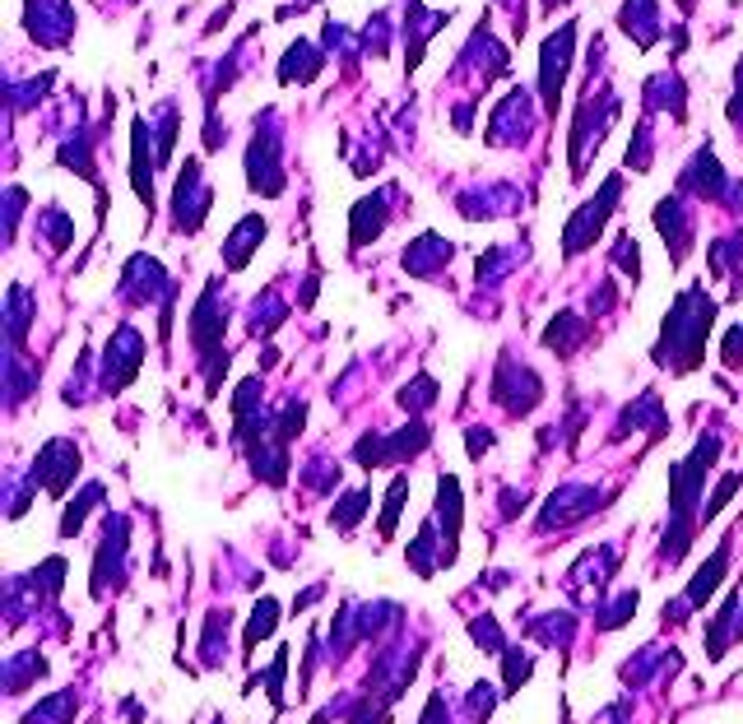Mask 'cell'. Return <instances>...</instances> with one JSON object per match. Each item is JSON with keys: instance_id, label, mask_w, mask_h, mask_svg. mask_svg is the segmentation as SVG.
<instances>
[{"instance_id": "5", "label": "cell", "mask_w": 743, "mask_h": 724, "mask_svg": "<svg viewBox=\"0 0 743 724\" xmlns=\"http://www.w3.org/2000/svg\"><path fill=\"white\" fill-rule=\"evenodd\" d=\"M614 200H618V181H609V187L599 191V200H591V205H585V210H581V214L567 223V252H572V256H576L581 246H585V242H591V237L604 228V219H609L604 210H609Z\"/></svg>"}, {"instance_id": "11", "label": "cell", "mask_w": 743, "mask_h": 724, "mask_svg": "<svg viewBox=\"0 0 743 724\" xmlns=\"http://www.w3.org/2000/svg\"><path fill=\"white\" fill-rule=\"evenodd\" d=\"M585 334H591V326H585L576 311H562L558 321H553V330L544 334V344H549V349H558V353H572Z\"/></svg>"}, {"instance_id": "21", "label": "cell", "mask_w": 743, "mask_h": 724, "mask_svg": "<svg viewBox=\"0 0 743 724\" xmlns=\"http://www.w3.org/2000/svg\"><path fill=\"white\" fill-rule=\"evenodd\" d=\"M725 368H743V326L725 334Z\"/></svg>"}, {"instance_id": "18", "label": "cell", "mask_w": 743, "mask_h": 724, "mask_svg": "<svg viewBox=\"0 0 743 724\" xmlns=\"http://www.w3.org/2000/svg\"><path fill=\"white\" fill-rule=\"evenodd\" d=\"M627 614H637V590H623L609 608H604V614H599V627H623Z\"/></svg>"}, {"instance_id": "12", "label": "cell", "mask_w": 743, "mask_h": 724, "mask_svg": "<svg viewBox=\"0 0 743 724\" xmlns=\"http://www.w3.org/2000/svg\"><path fill=\"white\" fill-rule=\"evenodd\" d=\"M153 163H149V126L135 121V191H140L145 205H153Z\"/></svg>"}, {"instance_id": "22", "label": "cell", "mask_w": 743, "mask_h": 724, "mask_svg": "<svg viewBox=\"0 0 743 724\" xmlns=\"http://www.w3.org/2000/svg\"><path fill=\"white\" fill-rule=\"evenodd\" d=\"M488 446H492V433L475 427V433H469V456H479V450H488Z\"/></svg>"}, {"instance_id": "1", "label": "cell", "mask_w": 743, "mask_h": 724, "mask_svg": "<svg viewBox=\"0 0 743 724\" xmlns=\"http://www.w3.org/2000/svg\"><path fill=\"white\" fill-rule=\"evenodd\" d=\"M715 456H720V441L707 437V441H697L692 456H688L683 465H673V473H669V488H673V525L665 530V557H669V562H679V557L688 553L692 534H697V520H692L697 492H702L707 469H711Z\"/></svg>"}, {"instance_id": "2", "label": "cell", "mask_w": 743, "mask_h": 724, "mask_svg": "<svg viewBox=\"0 0 743 724\" xmlns=\"http://www.w3.org/2000/svg\"><path fill=\"white\" fill-rule=\"evenodd\" d=\"M707 321H711V302L702 292H683L673 316L665 321V339L656 358L673 372H692L697 362H702V344H707Z\"/></svg>"}, {"instance_id": "20", "label": "cell", "mask_w": 743, "mask_h": 724, "mask_svg": "<svg viewBox=\"0 0 743 724\" xmlns=\"http://www.w3.org/2000/svg\"><path fill=\"white\" fill-rule=\"evenodd\" d=\"M469 637H475L479 646H488V650H507L502 646V631L492 627V618H475V622H469Z\"/></svg>"}, {"instance_id": "7", "label": "cell", "mask_w": 743, "mask_h": 724, "mask_svg": "<svg viewBox=\"0 0 743 724\" xmlns=\"http://www.w3.org/2000/svg\"><path fill=\"white\" fill-rule=\"evenodd\" d=\"M567 61H572V29H562L558 38L544 42V103L558 107L562 79H567Z\"/></svg>"}, {"instance_id": "9", "label": "cell", "mask_w": 743, "mask_h": 724, "mask_svg": "<svg viewBox=\"0 0 743 724\" xmlns=\"http://www.w3.org/2000/svg\"><path fill=\"white\" fill-rule=\"evenodd\" d=\"M442 260H452V242H442V237H418L410 252H404V269H414V275H433V269Z\"/></svg>"}, {"instance_id": "8", "label": "cell", "mask_w": 743, "mask_h": 724, "mask_svg": "<svg viewBox=\"0 0 743 724\" xmlns=\"http://www.w3.org/2000/svg\"><path fill=\"white\" fill-rule=\"evenodd\" d=\"M725 567H730V543H720V553L707 562L702 572L692 576V585H688V595L673 604V614H683V608H702L711 595H715V585H720V576H725Z\"/></svg>"}, {"instance_id": "19", "label": "cell", "mask_w": 743, "mask_h": 724, "mask_svg": "<svg viewBox=\"0 0 743 724\" xmlns=\"http://www.w3.org/2000/svg\"><path fill=\"white\" fill-rule=\"evenodd\" d=\"M530 654H521V650H507V692H516L530 678Z\"/></svg>"}, {"instance_id": "6", "label": "cell", "mask_w": 743, "mask_h": 724, "mask_svg": "<svg viewBox=\"0 0 743 724\" xmlns=\"http://www.w3.org/2000/svg\"><path fill=\"white\" fill-rule=\"evenodd\" d=\"M599 507V497L591 492V488H562V492H553L549 497V515L539 520V530H553V525H572V520H581V515H591Z\"/></svg>"}, {"instance_id": "13", "label": "cell", "mask_w": 743, "mask_h": 724, "mask_svg": "<svg viewBox=\"0 0 743 724\" xmlns=\"http://www.w3.org/2000/svg\"><path fill=\"white\" fill-rule=\"evenodd\" d=\"M75 711H79L75 692H61V696H56V701H47L42 711H33L24 724H65V720H75Z\"/></svg>"}, {"instance_id": "16", "label": "cell", "mask_w": 743, "mask_h": 724, "mask_svg": "<svg viewBox=\"0 0 743 724\" xmlns=\"http://www.w3.org/2000/svg\"><path fill=\"white\" fill-rule=\"evenodd\" d=\"M433 395H437V381H433V376H418L414 386H404V391H400V404L418 414V409H427V404H433Z\"/></svg>"}, {"instance_id": "15", "label": "cell", "mask_w": 743, "mask_h": 724, "mask_svg": "<svg viewBox=\"0 0 743 724\" xmlns=\"http://www.w3.org/2000/svg\"><path fill=\"white\" fill-rule=\"evenodd\" d=\"M363 507H368V488H358V492H349L344 497V502L340 507H335V525H340V530H353L358 525V520H363Z\"/></svg>"}, {"instance_id": "10", "label": "cell", "mask_w": 743, "mask_h": 724, "mask_svg": "<svg viewBox=\"0 0 743 724\" xmlns=\"http://www.w3.org/2000/svg\"><path fill=\"white\" fill-rule=\"evenodd\" d=\"M265 237V219L261 214H252V219H242L237 228H233V237H229V246H223V252H229V269H242L246 260H252V246Z\"/></svg>"}, {"instance_id": "14", "label": "cell", "mask_w": 743, "mask_h": 724, "mask_svg": "<svg viewBox=\"0 0 743 724\" xmlns=\"http://www.w3.org/2000/svg\"><path fill=\"white\" fill-rule=\"evenodd\" d=\"M275 622H279V604H275V599H261L256 614H252V627H246V650H256V641L269 637V631H275Z\"/></svg>"}, {"instance_id": "3", "label": "cell", "mask_w": 743, "mask_h": 724, "mask_svg": "<svg viewBox=\"0 0 743 724\" xmlns=\"http://www.w3.org/2000/svg\"><path fill=\"white\" fill-rule=\"evenodd\" d=\"M75 469H79V450L71 446V441H47V446H42V456L33 460V488L42 483V488H47V492H65V488H71V479H75Z\"/></svg>"}, {"instance_id": "17", "label": "cell", "mask_w": 743, "mask_h": 724, "mask_svg": "<svg viewBox=\"0 0 743 724\" xmlns=\"http://www.w3.org/2000/svg\"><path fill=\"white\" fill-rule=\"evenodd\" d=\"M404 492H410V473H400V479L391 483V492H386V511H381V534H391V530H395V520H400V502H404Z\"/></svg>"}, {"instance_id": "4", "label": "cell", "mask_w": 743, "mask_h": 724, "mask_svg": "<svg viewBox=\"0 0 743 724\" xmlns=\"http://www.w3.org/2000/svg\"><path fill=\"white\" fill-rule=\"evenodd\" d=\"M437 525H442V557L452 567L456 543H460V483L452 473H442V483H437Z\"/></svg>"}]
</instances>
